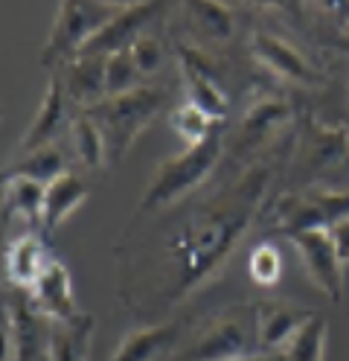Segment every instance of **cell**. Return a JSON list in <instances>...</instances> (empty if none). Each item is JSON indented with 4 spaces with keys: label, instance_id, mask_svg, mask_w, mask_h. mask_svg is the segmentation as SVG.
<instances>
[{
    "label": "cell",
    "instance_id": "cell-1",
    "mask_svg": "<svg viewBox=\"0 0 349 361\" xmlns=\"http://www.w3.org/2000/svg\"><path fill=\"white\" fill-rule=\"evenodd\" d=\"M268 184L271 166H250L178 224L154 271L157 283L152 298L160 309L178 306L227 265L239 239L259 213Z\"/></svg>",
    "mask_w": 349,
    "mask_h": 361
},
{
    "label": "cell",
    "instance_id": "cell-2",
    "mask_svg": "<svg viewBox=\"0 0 349 361\" xmlns=\"http://www.w3.org/2000/svg\"><path fill=\"white\" fill-rule=\"evenodd\" d=\"M166 105H169L166 87L140 85L128 90V94L102 99L99 105H93L90 111H82V114L93 117V123L99 126L105 137V149H108V164L116 166L131 152L140 134L166 111Z\"/></svg>",
    "mask_w": 349,
    "mask_h": 361
},
{
    "label": "cell",
    "instance_id": "cell-3",
    "mask_svg": "<svg viewBox=\"0 0 349 361\" xmlns=\"http://www.w3.org/2000/svg\"><path fill=\"white\" fill-rule=\"evenodd\" d=\"M221 143H224V123L209 134L207 140L186 146L183 152L160 161L154 175L149 178V187L140 198V213L163 210L169 204H178L192 190H198L204 180L216 172L221 161Z\"/></svg>",
    "mask_w": 349,
    "mask_h": 361
},
{
    "label": "cell",
    "instance_id": "cell-4",
    "mask_svg": "<svg viewBox=\"0 0 349 361\" xmlns=\"http://www.w3.org/2000/svg\"><path fill=\"white\" fill-rule=\"evenodd\" d=\"M256 355H265V350L259 341V318L253 300L227 306L172 361H250Z\"/></svg>",
    "mask_w": 349,
    "mask_h": 361
},
{
    "label": "cell",
    "instance_id": "cell-5",
    "mask_svg": "<svg viewBox=\"0 0 349 361\" xmlns=\"http://www.w3.org/2000/svg\"><path fill=\"white\" fill-rule=\"evenodd\" d=\"M125 4H99V0H64L56 12L53 30L41 50V67L59 71L73 61L87 44L97 38Z\"/></svg>",
    "mask_w": 349,
    "mask_h": 361
},
{
    "label": "cell",
    "instance_id": "cell-6",
    "mask_svg": "<svg viewBox=\"0 0 349 361\" xmlns=\"http://www.w3.org/2000/svg\"><path fill=\"white\" fill-rule=\"evenodd\" d=\"M56 324L38 312L27 288H4V361H53Z\"/></svg>",
    "mask_w": 349,
    "mask_h": 361
},
{
    "label": "cell",
    "instance_id": "cell-7",
    "mask_svg": "<svg viewBox=\"0 0 349 361\" xmlns=\"http://www.w3.org/2000/svg\"><path fill=\"white\" fill-rule=\"evenodd\" d=\"M343 219H349V190L306 187L274 201V228L286 236L302 231H329Z\"/></svg>",
    "mask_w": 349,
    "mask_h": 361
},
{
    "label": "cell",
    "instance_id": "cell-8",
    "mask_svg": "<svg viewBox=\"0 0 349 361\" xmlns=\"http://www.w3.org/2000/svg\"><path fill=\"white\" fill-rule=\"evenodd\" d=\"M297 247V257L309 274V283L332 303H341L343 298V262L338 257V247L329 236V231H302L288 236Z\"/></svg>",
    "mask_w": 349,
    "mask_h": 361
},
{
    "label": "cell",
    "instance_id": "cell-9",
    "mask_svg": "<svg viewBox=\"0 0 349 361\" xmlns=\"http://www.w3.org/2000/svg\"><path fill=\"white\" fill-rule=\"evenodd\" d=\"M166 9L163 0H146V4H125L120 12L114 15L111 24L93 38L87 47L79 53V56H114V53H123V50H131L134 41L140 35H146V27L152 20Z\"/></svg>",
    "mask_w": 349,
    "mask_h": 361
},
{
    "label": "cell",
    "instance_id": "cell-10",
    "mask_svg": "<svg viewBox=\"0 0 349 361\" xmlns=\"http://www.w3.org/2000/svg\"><path fill=\"white\" fill-rule=\"evenodd\" d=\"M178 56H180V79L186 87V102L201 108L207 117L224 123L230 102L224 97L221 85L216 82L213 67L207 64V59L198 50H190V47H180Z\"/></svg>",
    "mask_w": 349,
    "mask_h": 361
},
{
    "label": "cell",
    "instance_id": "cell-11",
    "mask_svg": "<svg viewBox=\"0 0 349 361\" xmlns=\"http://www.w3.org/2000/svg\"><path fill=\"white\" fill-rule=\"evenodd\" d=\"M349 157V131L346 126H323L320 120H309L302 131V146H300V166L320 175L341 166Z\"/></svg>",
    "mask_w": 349,
    "mask_h": 361
},
{
    "label": "cell",
    "instance_id": "cell-12",
    "mask_svg": "<svg viewBox=\"0 0 349 361\" xmlns=\"http://www.w3.org/2000/svg\"><path fill=\"white\" fill-rule=\"evenodd\" d=\"M30 298L38 306V312L47 314L53 324H70V321H76L82 314L79 306H76L70 271L59 259H50V265L44 268V274L38 277V283L30 288Z\"/></svg>",
    "mask_w": 349,
    "mask_h": 361
},
{
    "label": "cell",
    "instance_id": "cell-13",
    "mask_svg": "<svg viewBox=\"0 0 349 361\" xmlns=\"http://www.w3.org/2000/svg\"><path fill=\"white\" fill-rule=\"evenodd\" d=\"M70 108H73V102H70V97H67V87H64L61 73L56 71L50 76V85H47L44 102L38 108L32 126L20 137V152L27 154V152H35V149H44V146H53L56 134H61V128L70 120Z\"/></svg>",
    "mask_w": 349,
    "mask_h": 361
},
{
    "label": "cell",
    "instance_id": "cell-14",
    "mask_svg": "<svg viewBox=\"0 0 349 361\" xmlns=\"http://www.w3.org/2000/svg\"><path fill=\"white\" fill-rule=\"evenodd\" d=\"M250 50L268 67V71H274L276 76H283L294 85H314L317 82L314 64L302 56L294 44H288L286 38L265 32V30H256L253 38H250Z\"/></svg>",
    "mask_w": 349,
    "mask_h": 361
},
{
    "label": "cell",
    "instance_id": "cell-15",
    "mask_svg": "<svg viewBox=\"0 0 349 361\" xmlns=\"http://www.w3.org/2000/svg\"><path fill=\"white\" fill-rule=\"evenodd\" d=\"M314 309L297 306L288 300H256V318H259V341L265 353H283L294 332L314 318Z\"/></svg>",
    "mask_w": 349,
    "mask_h": 361
},
{
    "label": "cell",
    "instance_id": "cell-16",
    "mask_svg": "<svg viewBox=\"0 0 349 361\" xmlns=\"http://www.w3.org/2000/svg\"><path fill=\"white\" fill-rule=\"evenodd\" d=\"M105 56H76L73 61L59 67L67 97L73 108H79V114L105 99Z\"/></svg>",
    "mask_w": 349,
    "mask_h": 361
},
{
    "label": "cell",
    "instance_id": "cell-17",
    "mask_svg": "<svg viewBox=\"0 0 349 361\" xmlns=\"http://www.w3.org/2000/svg\"><path fill=\"white\" fill-rule=\"evenodd\" d=\"M50 265L47 247L38 233H20L4 257V271H6V286L12 288H32L38 277L44 274V268Z\"/></svg>",
    "mask_w": 349,
    "mask_h": 361
},
{
    "label": "cell",
    "instance_id": "cell-18",
    "mask_svg": "<svg viewBox=\"0 0 349 361\" xmlns=\"http://www.w3.org/2000/svg\"><path fill=\"white\" fill-rule=\"evenodd\" d=\"M90 190L87 184L76 175V172H64L59 175L53 184H47V195H44V213H41V228L47 233H53L59 224H64L73 216L85 201H87Z\"/></svg>",
    "mask_w": 349,
    "mask_h": 361
},
{
    "label": "cell",
    "instance_id": "cell-19",
    "mask_svg": "<svg viewBox=\"0 0 349 361\" xmlns=\"http://www.w3.org/2000/svg\"><path fill=\"white\" fill-rule=\"evenodd\" d=\"M291 117V105L283 99V97H265L259 102H253L247 108V114L242 120V128H239V152H250L256 146H262L271 134L286 126Z\"/></svg>",
    "mask_w": 349,
    "mask_h": 361
},
{
    "label": "cell",
    "instance_id": "cell-20",
    "mask_svg": "<svg viewBox=\"0 0 349 361\" xmlns=\"http://www.w3.org/2000/svg\"><path fill=\"white\" fill-rule=\"evenodd\" d=\"M178 338H180V324L140 326L123 338L111 361H157L163 353H169L178 344Z\"/></svg>",
    "mask_w": 349,
    "mask_h": 361
},
{
    "label": "cell",
    "instance_id": "cell-21",
    "mask_svg": "<svg viewBox=\"0 0 349 361\" xmlns=\"http://www.w3.org/2000/svg\"><path fill=\"white\" fill-rule=\"evenodd\" d=\"M47 187L30 178H4V224L20 216L27 221H41Z\"/></svg>",
    "mask_w": 349,
    "mask_h": 361
},
{
    "label": "cell",
    "instance_id": "cell-22",
    "mask_svg": "<svg viewBox=\"0 0 349 361\" xmlns=\"http://www.w3.org/2000/svg\"><path fill=\"white\" fill-rule=\"evenodd\" d=\"M67 157L64 152L53 143V146H44V149H35V152H27L20 157L18 164H12L4 178H30V180H38V184H53L59 175L67 172Z\"/></svg>",
    "mask_w": 349,
    "mask_h": 361
},
{
    "label": "cell",
    "instance_id": "cell-23",
    "mask_svg": "<svg viewBox=\"0 0 349 361\" xmlns=\"http://www.w3.org/2000/svg\"><path fill=\"white\" fill-rule=\"evenodd\" d=\"M70 137H73V152L76 161L85 169H99L108 164V149H105V137L99 126L93 123V117L79 114L70 120Z\"/></svg>",
    "mask_w": 349,
    "mask_h": 361
},
{
    "label": "cell",
    "instance_id": "cell-24",
    "mask_svg": "<svg viewBox=\"0 0 349 361\" xmlns=\"http://www.w3.org/2000/svg\"><path fill=\"white\" fill-rule=\"evenodd\" d=\"M90 335H93V318L85 312L70 324H56L53 361H87Z\"/></svg>",
    "mask_w": 349,
    "mask_h": 361
},
{
    "label": "cell",
    "instance_id": "cell-25",
    "mask_svg": "<svg viewBox=\"0 0 349 361\" xmlns=\"http://www.w3.org/2000/svg\"><path fill=\"white\" fill-rule=\"evenodd\" d=\"M183 9L207 38L227 41L233 35V30H236V15H233V9L224 6V4H213V0H190Z\"/></svg>",
    "mask_w": 349,
    "mask_h": 361
},
{
    "label": "cell",
    "instance_id": "cell-26",
    "mask_svg": "<svg viewBox=\"0 0 349 361\" xmlns=\"http://www.w3.org/2000/svg\"><path fill=\"white\" fill-rule=\"evenodd\" d=\"M326 338H329V324H326L323 314H314L312 321H306L294 332L288 347L283 350V358L286 361H323Z\"/></svg>",
    "mask_w": 349,
    "mask_h": 361
},
{
    "label": "cell",
    "instance_id": "cell-27",
    "mask_svg": "<svg viewBox=\"0 0 349 361\" xmlns=\"http://www.w3.org/2000/svg\"><path fill=\"white\" fill-rule=\"evenodd\" d=\"M169 123H172V128H175L178 137H180V140H186V146H195V143L207 140L209 134H213V131L221 126L219 120L207 117L204 111H201V108H195L192 102L178 105V108L172 111Z\"/></svg>",
    "mask_w": 349,
    "mask_h": 361
},
{
    "label": "cell",
    "instance_id": "cell-28",
    "mask_svg": "<svg viewBox=\"0 0 349 361\" xmlns=\"http://www.w3.org/2000/svg\"><path fill=\"white\" fill-rule=\"evenodd\" d=\"M140 76L143 73L137 71V64L131 59V50L108 56V61H105V99L128 94V90L140 87Z\"/></svg>",
    "mask_w": 349,
    "mask_h": 361
},
{
    "label": "cell",
    "instance_id": "cell-29",
    "mask_svg": "<svg viewBox=\"0 0 349 361\" xmlns=\"http://www.w3.org/2000/svg\"><path fill=\"white\" fill-rule=\"evenodd\" d=\"M247 274L256 286H274L283 274V257L274 242H259L247 254Z\"/></svg>",
    "mask_w": 349,
    "mask_h": 361
},
{
    "label": "cell",
    "instance_id": "cell-30",
    "mask_svg": "<svg viewBox=\"0 0 349 361\" xmlns=\"http://www.w3.org/2000/svg\"><path fill=\"white\" fill-rule=\"evenodd\" d=\"M131 59H134V64H137V71L143 73V76H154L160 67H163V44L154 38V35H140L137 41H134V47H131Z\"/></svg>",
    "mask_w": 349,
    "mask_h": 361
},
{
    "label": "cell",
    "instance_id": "cell-31",
    "mask_svg": "<svg viewBox=\"0 0 349 361\" xmlns=\"http://www.w3.org/2000/svg\"><path fill=\"white\" fill-rule=\"evenodd\" d=\"M329 236H332V242H335V247H338L341 262L349 265V219L332 224V228H329Z\"/></svg>",
    "mask_w": 349,
    "mask_h": 361
},
{
    "label": "cell",
    "instance_id": "cell-32",
    "mask_svg": "<svg viewBox=\"0 0 349 361\" xmlns=\"http://www.w3.org/2000/svg\"><path fill=\"white\" fill-rule=\"evenodd\" d=\"M250 361H286V358H283V353H265V355H256Z\"/></svg>",
    "mask_w": 349,
    "mask_h": 361
}]
</instances>
